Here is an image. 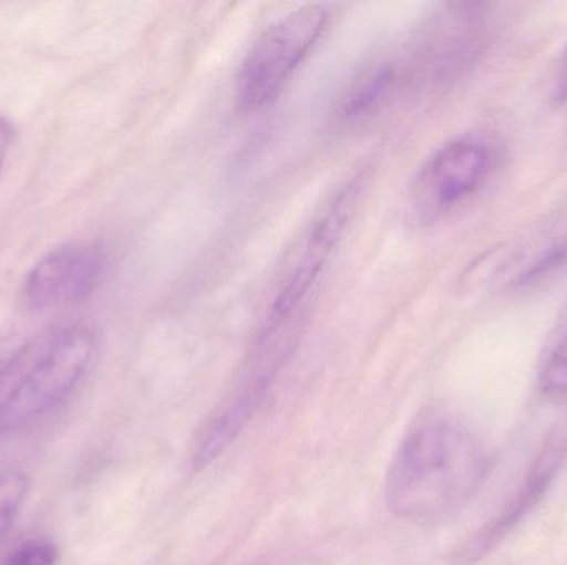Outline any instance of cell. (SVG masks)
I'll return each instance as SVG.
<instances>
[{"instance_id": "obj_13", "label": "cell", "mask_w": 567, "mask_h": 565, "mask_svg": "<svg viewBox=\"0 0 567 565\" xmlns=\"http://www.w3.org/2000/svg\"><path fill=\"white\" fill-rule=\"evenodd\" d=\"M553 102L563 105L567 103V45L556 63L555 75H553L551 85Z\"/></svg>"}, {"instance_id": "obj_9", "label": "cell", "mask_w": 567, "mask_h": 565, "mask_svg": "<svg viewBox=\"0 0 567 565\" xmlns=\"http://www.w3.org/2000/svg\"><path fill=\"white\" fill-rule=\"evenodd\" d=\"M542 394L553 400L567 398V301L559 311L555 327L546 342L538 372Z\"/></svg>"}, {"instance_id": "obj_1", "label": "cell", "mask_w": 567, "mask_h": 565, "mask_svg": "<svg viewBox=\"0 0 567 565\" xmlns=\"http://www.w3.org/2000/svg\"><path fill=\"white\" fill-rule=\"evenodd\" d=\"M488 471V453L468 428L426 418L406 431L390 460L386 510L405 523L445 520L478 493Z\"/></svg>"}, {"instance_id": "obj_12", "label": "cell", "mask_w": 567, "mask_h": 565, "mask_svg": "<svg viewBox=\"0 0 567 565\" xmlns=\"http://www.w3.org/2000/svg\"><path fill=\"white\" fill-rule=\"evenodd\" d=\"M59 550L55 544L45 540L27 541L17 546L2 565H55Z\"/></svg>"}, {"instance_id": "obj_11", "label": "cell", "mask_w": 567, "mask_h": 565, "mask_svg": "<svg viewBox=\"0 0 567 565\" xmlns=\"http://www.w3.org/2000/svg\"><path fill=\"white\" fill-rule=\"evenodd\" d=\"M567 268V232L545 249L525 271L519 274V285H533L546 281Z\"/></svg>"}, {"instance_id": "obj_8", "label": "cell", "mask_w": 567, "mask_h": 565, "mask_svg": "<svg viewBox=\"0 0 567 565\" xmlns=\"http://www.w3.org/2000/svg\"><path fill=\"white\" fill-rule=\"evenodd\" d=\"M399 83V73L392 63L380 62L367 66L343 95L340 115L346 119H360L372 115L392 95Z\"/></svg>"}, {"instance_id": "obj_15", "label": "cell", "mask_w": 567, "mask_h": 565, "mask_svg": "<svg viewBox=\"0 0 567 565\" xmlns=\"http://www.w3.org/2000/svg\"><path fill=\"white\" fill-rule=\"evenodd\" d=\"M13 125L6 116H0V172L6 166L7 156L12 148Z\"/></svg>"}, {"instance_id": "obj_2", "label": "cell", "mask_w": 567, "mask_h": 565, "mask_svg": "<svg viewBox=\"0 0 567 565\" xmlns=\"http://www.w3.org/2000/svg\"><path fill=\"white\" fill-rule=\"evenodd\" d=\"M99 332L85 322L30 338L0 374V435L22 430L59 407L99 355Z\"/></svg>"}, {"instance_id": "obj_5", "label": "cell", "mask_w": 567, "mask_h": 565, "mask_svg": "<svg viewBox=\"0 0 567 565\" xmlns=\"http://www.w3.org/2000/svg\"><path fill=\"white\" fill-rule=\"evenodd\" d=\"M359 186L352 179L327 199L322 211L310 224L286 279H282L281 289L262 328H278L296 322V314H299V308L309 297L313 284L346 232L347 222L359 198Z\"/></svg>"}, {"instance_id": "obj_4", "label": "cell", "mask_w": 567, "mask_h": 565, "mask_svg": "<svg viewBox=\"0 0 567 565\" xmlns=\"http://www.w3.org/2000/svg\"><path fill=\"white\" fill-rule=\"evenodd\" d=\"M495 163V146L485 136L450 139L416 172L410 188L413 212L432 222L453 211L485 185Z\"/></svg>"}, {"instance_id": "obj_10", "label": "cell", "mask_w": 567, "mask_h": 565, "mask_svg": "<svg viewBox=\"0 0 567 565\" xmlns=\"http://www.w3.org/2000/svg\"><path fill=\"white\" fill-rule=\"evenodd\" d=\"M29 478L19 471L0 477V540L9 534L29 494Z\"/></svg>"}, {"instance_id": "obj_3", "label": "cell", "mask_w": 567, "mask_h": 565, "mask_svg": "<svg viewBox=\"0 0 567 565\" xmlns=\"http://www.w3.org/2000/svg\"><path fill=\"white\" fill-rule=\"evenodd\" d=\"M330 22L329 7L309 3L268 27L252 43L236 76L239 108H265L310 55Z\"/></svg>"}, {"instance_id": "obj_14", "label": "cell", "mask_w": 567, "mask_h": 565, "mask_svg": "<svg viewBox=\"0 0 567 565\" xmlns=\"http://www.w3.org/2000/svg\"><path fill=\"white\" fill-rule=\"evenodd\" d=\"M27 342L29 341H23V338L17 337V335H0V374L12 364L13 358L25 347Z\"/></svg>"}, {"instance_id": "obj_6", "label": "cell", "mask_w": 567, "mask_h": 565, "mask_svg": "<svg viewBox=\"0 0 567 565\" xmlns=\"http://www.w3.org/2000/svg\"><path fill=\"white\" fill-rule=\"evenodd\" d=\"M105 274V255L95 245L66 244L43 255L23 281L22 297L35 311L66 307L92 297Z\"/></svg>"}, {"instance_id": "obj_7", "label": "cell", "mask_w": 567, "mask_h": 565, "mask_svg": "<svg viewBox=\"0 0 567 565\" xmlns=\"http://www.w3.org/2000/svg\"><path fill=\"white\" fill-rule=\"evenodd\" d=\"M556 454L553 457H546L538 467L533 470L532 477L526 481L525 486L519 491L518 496L515 498L513 503L508 504L505 511L496 517L495 523L489 524L470 547V554L473 557H478L480 554L486 553L492 550L519 520L523 514L528 513L529 508L535 504V501L539 500L545 488L551 483L553 473L556 471L555 464Z\"/></svg>"}]
</instances>
